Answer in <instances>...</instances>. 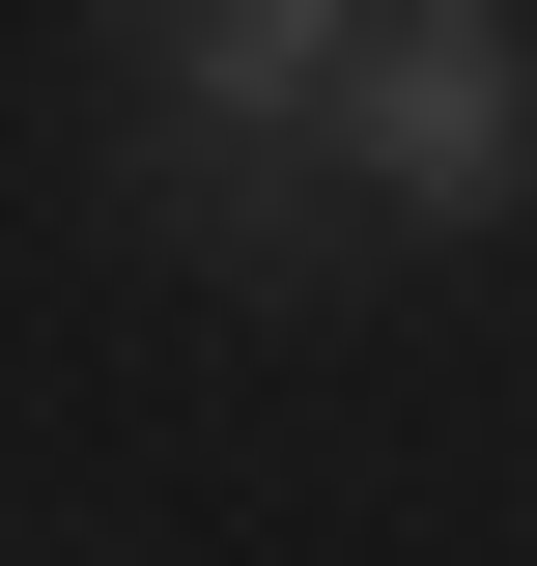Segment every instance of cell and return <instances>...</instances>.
<instances>
[{
  "mask_svg": "<svg viewBox=\"0 0 537 566\" xmlns=\"http://www.w3.org/2000/svg\"><path fill=\"white\" fill-rule=\"evenodd\" d=\"M114 29L170 57L141 170H170L227 255H283V227H255V170H283V142H339V57H368V0H114Z\"/></svg>",
  "mask_w": 537,
  "mask_h": 566,
  "instance_id": "7a4b0ae2",
  "label": "cell"
},
{
  "mask_svg": "<svg viewBox=\"0 0 537 566\" xmlns=\"http://www.w3.org/2000/svg\"><path fill=\"white\" fill-rule=\"evenodd\" d=\"M339 170H368V227H509L537 199V29H509V0H368Z\"/></svg>",
  "mask_w": 537,
  "mask_h": 566,
  "instance_id": "6da1fadb",
  "label": "cell"
}]
</instances>
